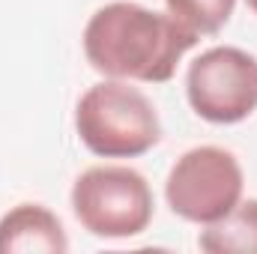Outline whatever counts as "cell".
<instances>
[{
    "instance_id": "cell-1",
    "label": "cell",
    "mask_w": 257,
    "mask_h": 254,
    "mask_svg": "<svg viewBox=\"0 0 257 254\" xmlns=\"http://www.w3.org/2000/svg\"><path fill=\"white\" fill-rule=\"evenodd\" d=\"M197 42L171 12H156L132 0L96 9L84 27L87 63L117 81L165 84Z\"/></svg>"
},
{
    "instance_id": "cell-2",
    "label": "cell",
    "mask_w": 257,
    "mask_h": 254,
    "mask_svg": "<svg viewBox=\"0 0 257 254\" xmlns=\"http://www.w3.org/2000/svg\"><path fill=\"white\" fill-rule=\"evenodd\" d=\"M81 144L102 159H138L162 141V123L153 102L126 81L93 84L75 108Z\"/></svg>"
},
{
    "instance_id": "cell-3",
    "label": "cell",
    "mask_w": 257,
    "mask_h": 254,
    "mask_svg": "<svg viewBox=\"0 0 257 254\" xmlns=\"http://www.w3.org/2000/svg\"><path fill=\"white\" fill-rule=\"evenodd\" d=\"M153 189L126 165L87 168L72 186V212L99 239H128L153 221Z\"/></svg>"
},
{
    "instance_id": "cell-4",
    "label": "cell",
    "mask_w": 257,
    "mask_h": 254,
    "mask_svg": "<svg viewBox=\"0 0 257 254\" xmlns=\"http://www.w3.org/2000/svg\"><path fill=\"white\" fill-rule=\"evenodd\" d=\"M242 189L245 177L233 153L221 147H194L174 162L165 197L174 215L192 224H212L242 200Z\"/></svg>"
},
{
    "instance_id": "cell-5",
    "label": "cell",
    "mask_w": 257,
    "mask_h": 254,
    "mask_svg": "<svg viewBox=\"0 0 257 254\" xmlns=\"http://www.w3.org/2000/svg\"><path fill=\"white\" fill-rule=\"evenodd\" d=\"M186 96L206 123H242L257 111V57L233 45L203 51L186 72Z\"/></svg>"
},
{
    "instance_id": "cell-6",
    "label": "cell",
    "mask_w": 257,
    "mask_h": 254,
    "mask_svg": "<svg viewBox=\"0 0 257 254\" xmlns=\"http://www.w3.org/2000/svg\"><path fill=\"white\" fill-rule=\"evenodd\" d=\"M69 239L60 218L39 203H18L0 218V254H63Z\"/></svg>"
},
{
    "instance_id": "cell-7",
    "label": "cell",
    "mask_w": 257,
    "mask_h": 254,
    "mask_svg": "<svg viewBox=\"0 0 257 254\" xmlns=\"http://www.w3.org/2000/svg\"><path fill=\"white\" fill-rule=\"evenodd\" d=\"M197 245L209 254H257V197L239 200L224 218L203 224Z\"/></svg>"
},
{
    "instance_id": "cell-8",
    "label": "cell",
    "mask_w": 257,
    "mask_h": 254,
    "mask_svg": "<svg viewBox=\"0 0 257 254\" xmlns=\"http://www.w3.org/2000/svg\"><path fill=\"white\" fill-rule=\"evenodd\" d=\"M165 6L177 24L200 39L218 33L230 21L236 0H165Z\"/></svg>"
},
{
    "instance_id": "cell-9",
    "label": "cell",
    "mask_w": 257,
    "mask_h": 254,
    "mask_svg": "<svg viewBox=\"0 0 257 254\" xmlns=\"http://www.w3.org/2000/svg\"><path fill=\"white\" fill-rule=\"evenodd\" d=\"M245 3H248V9H251V12L257 15V0H245Z\"/></svg>"
}]
</instances>
